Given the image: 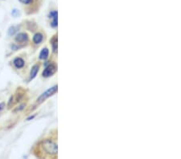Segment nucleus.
I'll use <instances>...</instances> for the list:
<instances>
[{"label":"nucleus","instance_id":"10","mask_svg":"<svg viewBox=\"0 0 181 159\" xmlns=\"http://www.w3.org/2000/svg\"><path fill=\"white\" fill-rule=\"evenodd\" d=\"M19 3H21L23 5H30L33 3L34 0H19Z\"/></svg>","mask_w":181,"mask_h":159},{"label":"nucleus","instance_id":"3","mask_svg":"<svg viewBox=\"0 0 181 159\" xmlns=\"http://www.w3.org/2000/svg\"><path fill=\"white\" fill-rule=\"evenodd\" d=\"M56 71V66L55 64H50L48 65L46 68L43 71V76L44 77H49L51 75H52Z\"/></svg>","mask_w":181,"mask_h":159},{"label":"nucleus","instance_id":"8","mask_svg":"<svg viewBox=\"0 0 181 159\" xmlns=\"http://www.w3.org/2000/svg\"><path fill=\"white\" fill-rule=\"evenodd\" d=\"M48 54H49L48 49L47 47L44 48V49L40 51V59H46L48 57Z\"/></svg>","mask_w":181,"mask_h":159},{"label":"nucleus","instance_id":"7","mask_svg":"<svg viewBox=\"0 0 181 159\" xmlns=\"http://www.w3.org/2000/svg\"><path fill=\"white\" fill-rule=\"evenodd\" d=\"M39 68H40V65H38V64L34 65L32 68V70H31V72H30V79L32 80L36 76L39 71Z\"/></svg>","mask_w":181,"mask_h":159},{"label":"nucleus","instance_id":"6","mask_svg":"<svg viewBox=\"0 0 181 159\" xmlns=\"http://www.w3.org/2000/svg\"><path fill=\"white\" fill-rule=\"evenodd\" d=\"M44 39V35L41 33H36L33 36L32 41L35 44H40Z\"/></svg>","mask_w":181,"mask_h":159},{"label":"nucleus","instance_id":"1","mask_svg":"<svg viewBox=\"0 0 181 159\" xmlns=\"http://www.w3.org/2000/svg\"><path fill=\"white\" fill-rule=\"evenodd\" d=\"M43 149L45 153L50 155H56L57 154V146L56 144L50 140H46L43 142Z\"/></svg>","mask_w":181,"mask_h":159},{"label":"nucleus","instance_id":"5","mask_svg":"<svg viewBox=\"0 0 181 159\" xmlns=\"http://www.w3.org/2000/svg\"><path fill=\"white\" fill-rule=\"evenodd\" d=\"M13 63H14L15 67L16 68H22V67H23L24 64H25L24 60L22 58H20V57H17V58L15 59L14 61H13Z\"/></svg>","mask_w":181,"mask_h":159},{"label":"nucleus","instance_id":"11","mask_svg":"<svg viewBox=\"0 0 181 159\" xmlns=\"http://www.w3.org/2000/svg\"><path fill=\"white\" fill-rule=\"evenodd\" d=\"M16 32V28L15 27H11L8 30L9 35H13Z\"/></svg>","mask_w":181,"mask_h":159},{"label":"nucleus","instance_id":"14","mask_svg":"<svg viewBox=\"0 0 181 159\" xmlns=\"http://www.w3.org/2000/svg\"><path fill=\"white\" fill-rule=\"evenodd\" d=\"M4 106H5L4 103H1V104H0V111L4 108Z\"/></svg>","mask_w":181,"mask_h":159},{"label":"nucleus","instance_id":"15","mask_svg":"<svg viewBox=\"0 0 181 159\" xmlns=\"http://www.w3.org/2000/svg\"><path fill=\"white\" fill-rule=\"evenodd\" d=\"M34 117H35V116H32V117H28V118H27V121H29V120H31V119H32V118H34Z\"/></svg>","mask_w":181,"mask_h":159},{"label":"nucleus","instance_id":"4","mask_svg":"<svg viewBox=\"0 0 181 159\" xmlns=\"http://www.w3.org/2000/svg\"><path fill=\"white\" fill-rule=\"evenodd\" d=\"M15 41L18 43H25L28 41V36L26 33H19L15 36Z\"/></svg>","mask_w":181,"mask_h":159},{"label":"nucleus","instance_id":"9","mask_svg":"<svg viewBox=\"0 0 181 159\" xmlns=\"http://www.w3.org/2000/svg\"><path fill=\"white\" fill-rule=\"evenodd\" d=\"M51 44H52V47L53 51H54L55 52H56V51H57V38H53V39L51 40Z\"/></svg>","mask_w":181,"mask_h":159},{"label":"nucleus","instance_id":"13","mask_svg":"<svg viewBox=\"0 0 181 159\" xmlns=\"http://www.w3.org/2000/svg\"><path fill=\"white\" fill-rule=\"evenodd\" d=\"M11 14H12L13 16L16 17L17 15H19V11H18V10H16V9H14L12 11V12H11Z\"/></svg>","mask_w":181,"mask_h":159},{"label":"nucleus","instance_id":"12","mask_svg":"<svg viewBox=\"0 0 181 159\" xmlns=\"http://www.w3.org/2000/svg\"><path fill=\"white\" fill-rule=\"evenodd\" d=\"M49 18H52V19L57 18V11H52L49 13Z\"/></svg>","mask_w":181,"mask_h":159},{"label":"nucleus","instance_id":"2","mask_svg":"<svg viewBox=\"0 0 181 159\" xmlns=\"http://www.w3.org/2000/svg\"><path fill=\"white\" fill-rule=\"evenodd\" d=\"M56 91H57V85H55V86H53L52 88H49L48 90H47L45 92H44L42 95L37 99V101H38L39 103H41V102H43L44 100H46L48 97H49V96H52V95L55 94L56 92Z\"/></svg>","mask_w":181,"mask_h":159}]
</instances>
